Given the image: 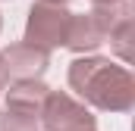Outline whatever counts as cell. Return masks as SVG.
Returning a JSON list of instances; mask_svg holds the SVG:
<instances>
[{"label": "cell", "mask_w": 135, "mask_h": 131, "mask_svg": "<svg viewBox=\"0 0 135 131\" xmlns=\"http://www.w3.org/2000/svg\"><path fill=\"white\" fill-rule=\"evenodd\" d=\"M69 88L88 106L104 112H129L135 106V78L110 56H75L69 63Z\"/></svg>", "instance_id": "obj_1"}, {"label": "cell", "mask_w": 135, "mask_h": 131, "mask_svg": "<svg viewBox=\"0 0 135 131\" xmlns=\"http://www.w3.org/2000/svg\"><path fill=\"white\" fill-rule=\"evenodd\" d=\"M69 25H72V13L63 3H44L38 0L28 9V22H25V41L41 47V50H54V47H66Z\"/></svg>", "instance_id": "obj_2"}, {"label": "cell", "mask_w": 135, "mask_h": 131, "mask_svg": "<svg viewBox=\"0 0 135 131\" xmlns=\"http://www.w3.org/2000/svg\"><path fill=\"white\" fill-rule=\"evenodd\" d=\"M38 116H41L44 131H88L98 125L91 109L75 97H69L66 91H47Z\"/></svg>", "instance_id": "obj_3"}, {"label": "cell", "mask_w": 135, "mask_h": 131, "mask_svg": "<svg viewBox=\"0 0 135 131\" xmlns=\"http://www.w3.org/2000/svg\"><path fill=\"white\" fill-rule=\"evenodd\" d=\"M113 6L116 3L94 6L88 13H72V25H69V37H66V47L72 53H91L107 41L110 22H113Z\"/></svg>", "instance_id": "obj_4"}, {"label": "cell", "mask_w": 135, "mask_h": 131, "mask_svg": "<svg viewBox=\"0 0 135 131\" xmlns=\"http://www.w3.org/2000/svg\"><path fill=\"white\" fill-rule=\"evenodd\" d=\"M0 56H3L9 78H41L50 66V50H41L28 41L9 44L6 50H0Z\"/></svg>", "instance_id": "obj_5"}, {"label": "cell", "mask_w": 135, "mask_h": 131, "mask_svg": "<svg viewBox=\"0 0 135 131\" xmlns=\"http://www.w3.org/2000/svg\"><path fill=\"white\" fill-rule=\"evenodd\" d=\"M107 37H110L113 53L123 63H129L132 59V6H129V0H119L113 6V22H110Z\"/></svg>", "instance_id": "obj_6"}, {"label": "cell", "mask_w": 135, "mask_h": 131, "mask_svg": "<svg viewBox=\"0 0 135 131\" xmlns=\"http://www.w3.org/2000/svg\"><path fill=\"white\" fill-rule=\"evenodd\" d=\"M47 84L41 78H16L6 91V106H19V109H28V112H38L41 103L47 97Z\"/></svg>", "instance_id": "obj_7"}, {"label": "cell", "mask_w": 135, "mask_h": 131, "mask_svg": "<svg viewBox=\"0 0 135 131\" xmlns=\"http://www.w3.org/2000/svg\"><path fill=\"white\" fill-rule=\"evenodd\" d=\"M0 131H38V112L6 106L0 109Z\"/></svg>", "instance_id": "obj_8"}, {"label": "cell", "mask_w": 135, "mask_h": 131, "mask_svg": "<svg viewBox=\"0 0 135 131\" xmlns=\"http://www.w3.org/2000/svg\"><path fill=\"white\" fill-rule=\"evenodd\" d=\"M9 84V72H6V66H3V56H0V91Z\"/></svg>", "instance_id": "obj_9"}, {"label": "cell", "mask_w": 135, "mask_h": 131, "mask_svg": "<svg viewBox=\"0 0 135 131\" xmlns=\"http://www.w3.org/2000/svg\"><path fill=\"white\" fill-rule=\"evenodd\" d=\"M94 6H110V3H119V0H91Z\"/></svg>", "instance_id": "obj_10"}, {"label": "cell", "mask_w": 135, "mask_h": 131, "mask_svg": "<svg viewBox=\"0 0 135 131\" xmlns=\"http://www.w3.org/2000/svg\"><path fill=\"white\" fill-rule=\"evenodd\" d=\"M44 3H63V6H66V3H69V0H44Z\"/></svg>", "instance_id": "obj_11"}, {"label": "cell", "mask_w": 135, "mask_h": 131, "mask_svg": "<svg viewBox=\"0 0 135 131\" xmlns=\"http://www.w3.org/2000/svg\"><path fill=\"white\" fill-rule=\"evenodd\" d=\"M88 131H98V128H88Z\"/></svg>", "instance_id": "obj_12"}, {"label": "cell", "mask_w": 135, "mask_h": 131, "mask_svg": "<svg viewBox=\"0 0 135 131\" xmlns=\"http://www.w3.org/2000/svg\"><path fill=\"white\" fill-rule=\"evenodd\" d=\"M0 25H3V19H0Z\"/></svg>", "instance_id": "obj_13"}]
</instances>
